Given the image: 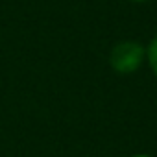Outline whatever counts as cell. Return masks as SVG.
Segmentation results:
<instances>
[{
    "label": "cell",
    "instance_id": "cell-2",
    "mask_svg": "<svg viewBox=\"0 0 157 157\" xmlns=\"http://www.w3.org/2000/svg\"><path fill=\"white\" fill-rule=\"evenodd\" d=\"M146 57L150 61V67H151L153 74L157 76V35L150 41V46L146 48Z\"/></svg>",
    "mask_w": 157,
    "mask_h": 157
},
{
    "label": "cell",
    "instance_id": "cell-3",
    "mask_svg": "<svg viewBox=\"0 0 157 157\" xmlns=\"http://www.w3.org/2000/svg\"><path fill=\"white\" fill-rule=\"evenodd\" d=\"M129 157H151V155H148V153H133Z\"/></svg>",
    "mask_w": 157,
    "mask_h": 157
},
{
    "label": "cell",
    "instance_id": "cell-1",
    "mask_svg": "<svg viewBox=\"0 0 157 157\" xmlns=\"http://www.w3.org/2000/svg\"><path fill=\"white\" fill-rule=\"evenodd\" d=\"M146 50L137 41H120L109 52V65L117 74H133L140 68Z\"/></svg>",
    "mask_w": 157,
    "mask_h": 157
},
{
    "label": "cell",
    "instance_id": "cell-4",
    "mask_svg": "<svg viewBox=\"0 0 157 157\" xmlns=\"http://www.w3.org/2000/svg\"><path fill=\"white\" fill-rule=\"evenodd\" d=\"M129 2H137V4H142V2H148V0H129Z\"/></svg>",
    "mask_w": 157,
    "mask_h": 157
}]
</instances>
